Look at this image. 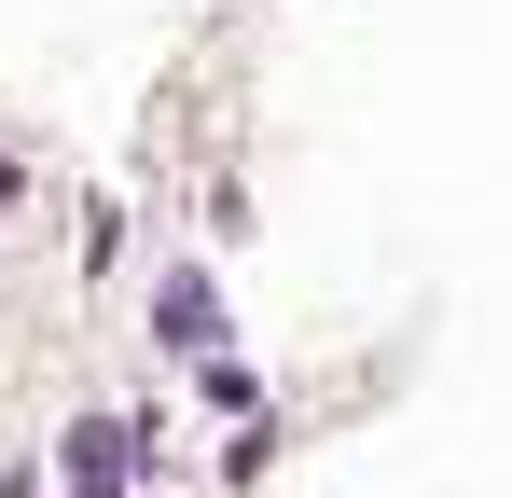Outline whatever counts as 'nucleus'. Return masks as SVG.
Returning <instances> with one entry per match:
<instances>
[{"instance_id":"obj_1","label":"nucleus","mask_w":512,"mask_h":498,"mask_svg":"<svg viewBox=\"0 0 512 498\" xmlns=\"http://www.w3.org/2000/svg\"><path fill=\"white\" fill-rule=\"evenodd\" d=\"M56 471H70L84 498H125L139 471H153V429H139V415H84V429L56 443Z\"/></svg>"},{"instance_id":"obj_2","label":"nucleus","mask_w":512,"mask_h":498,"mask_svg":"<svg viewBox=\"0 0 512 498\" xmlns=\"http://www.w3.org/2000/svg\"><path fill=\"white\" fill-rule=\"evenodd\" d=\"M153 319H167L180 360H222V305H208V277H194V263H167V277H153Z\"/></svg>"}]
</instances>
